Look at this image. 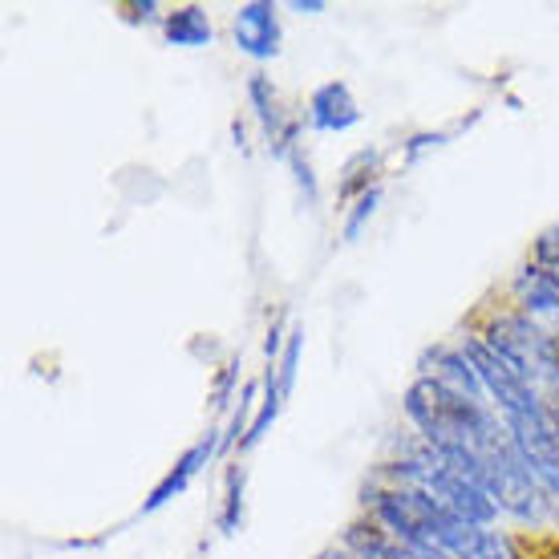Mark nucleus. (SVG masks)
<instances>
[{
    "mask_svg": "<svg viewBox=\"0 0 559 559\" xmlns=\"http://www.w3.org/2000/svg\"><path fill=\"white\" fill-rule=\"evenodd\" d=\"M402 414L426 447L447 454L459 471H466L487 490L495 507L503 511V519L519 523L523 532L556 527L532 466L523 462L515 438L490 402L462 397V393L447 390L430 378H414L406 385V397H402Z\"/></svg>",
    "mask_w": 559,
    "mask_h": 559,
    "instance_id": "obj_1",
    "label": "nucleus"
},
{
    "mask_svg": "<svg viewBox=\"0 0 559 559\" xmlns=\"http://www.w3.org/2000/svg\"><path fill=\"white\" fill-rule=\"evenodd\" d=\"M459 345L475 361L478 378L487 385L490 406L511 430L523 462L532 466L535 483H539L547 507H551V523L559 527V414L551 409V402H547V393L539 385L519 378L515 369L499 361L471 329H466Z\"/></svg>",
    "mask_w": 559,
    "mask_h": 559,
    "instance_id": "obj_2",
    "label": "nucleus"
},
{
    "mask_svg": "<svg viewBox=\"0 0 559 559\" xmlns=\"http://www.w3.org/2000/svg\"><path fill=\"white\" fill-rule=\"evenodd\" d=\"M365 515L390 535H397V539L442 551L447 559H523L515 539L503 527L466 523L442 503H433L430 495L393 487V483H381V478H373L369 490H365Z\"/></svg>",
    "mask_w": 559,
    "mask_h": 559,
    "instance_id": "obj_3",
    "label": "nucleus"
},
{
    "mask_svg": "<svg viewBox=\"0 0 559 559\" xmlns=\"http://www.w3.org/2000/svg\"><path fill=\"white\" fill-rule=\"evenodd\" d=\"M471 333L487 345L499 361H507L523 381H532L547 390L559 378V341L544 333L535 321H527L519 308L503 305H483L471 317Z\"/></svg>",
    "mask_w": 559,
    "mask_h": 559,
    "instance_id": "obj_4",
    "label": "nucleus"
},
{
    "mask_svg": "<svg viewBox=\"0 0 559 559\" xmlns=\"http://www.w3.org/2000/svg\"><path fill=\"white\" fill-rule=\"evenodd\" d=\"M503 300L559 341V284L539 264H519L503 284Z\"/></svg>",
    "mask_w": 559,
    "mask_h": 559,
    "instance_id": "obj_5",
    "label": "nucleus"
},
{
    "mask_svg": "<svg viewBox=\"0 0 559 559\" xmlns=\"http://www.w3.org/2000/svg\"><path fill=\"white\" fill-rule=\"evenodd\" d=\"M231 37H236V49L252 61H276L280 49H284V25H280V9L272 0H248L239 4L236 16H231Z\"/></svg>",
    "mask_w": 559,
    "mask_h": 559,
    "instance_id": "obj_6",
    "label": "nucleus"
},
{
    "mask_svg": "<svg viewBox=\"0 0 559 559\" xmlns=\"http://www.w3.org/2000/svg\"><path fill=\"white\" fill-rule=\"evenodd\" d=\"M418 378H430L438 385H447V390L462 393V397H475V402H490L487 397V385L478 378L475 361L466 357L459 341H438L430 349H421L418 357Z\"/></svg>",
    "mask_w": 559,
    "mask_h": 559,
    "instance_id": "obj_7",
    "label": "nucleus"
},
{
    "mask_svg": "<svg viewBox=\"0 0 559 559\" xmlns=\"http://www.w3.org/2000/svg\"><path fill=\"white\" fill-rule=\"evenodd\" d=\"M361 118H365L361 102L353 98L349 82H341V78L317 85L305 102V122H308V130H317V134H345V130H353Z\"/></svg>",
    "mask_w": 559,
    "mask_h": 559,
    "instance_id": "obj_8",
    "label": "nucleus"
},
{
    "mask_svg": "<svg viewBox=\"0 0 559 559\" xmlns=\"http://www.w3.org/2000/svg\"><path fill=\"white\" fill-rule=\"evenodd\" d=\"M341 547L353 551V559H447L442 551H430V547H414L406 539L390 535L385 527H378L369 515L353 519L345 535H341Z\"/></svg>",
    "mask_w": 559,
    "mask_h": 559,
    "instance_id": "obj_9",
    "label": "nucleus"
},
{
    "mask_svg": "<svg viewBox=\"0 0 559 559\" xmlns=\"http://www.w3.org/2000/svg\"><path fill=\"white\" fill-rule=\"evenodd\" d=\"M215 450H219V433H207V438H199L195 447L187 450V454H182V459L170 466L167 475H163V483L151 490V499L142 503V515H154V511H163L170 499H179L182 490L191 487V478H195L199 471H203V466L211 462V454H215Z\"/></svg>",
    "mask_w": 559,
    "mask_h": 559,
    "instance_id": "obj_10",
    "label": "nucleus"
},
{
    "mask_svg": "<svg viewBox=\"0 0 559 559\" xmlns=\"http://www.w3.org/2000/svg\"><path fill=\"white\" fill-rule=\"evenodd\" d=\"M163 37L175 49H203L215 41V25H211V13L203 4H179L163 21Z\"/></svg>",
    "mask_w": 559,
    "mask_h": 559,
    "instance_id": "obj_11",
    "label": "nucleus"
},
{
    "mask_svg": "<svg viewBox=\"0 0 559 559\" xmlns=\"http://www.w3.org/2000/svg\"><path fill=\"white\" fill-rule=\"evenodd\" d=\"M381 199H385V191H381V182H373L369 191H361V195L353 199V207L345 211V227H341V236L349 239V243H353V239H357V236H361L365 224H369V219L378 215Z\"/></svg>",
    "mask_w": 559,
    "mask_h": 559,
    "instance_id": "obj_12",
    "label": "nucleus"
},
{
    "mask_svg": "<svg viewBox=\"0 0 559 559\" xmlns=\"http://www.w3.org/2000/svg\"><path fill=\"white\" fill-rule=\"evenodd\" d=\"M280 163L293 170V182L300 187V195H305V203L312 207L317 199H321V187H317V175H312V163H308V154H305V142L300 146H293L288 154H280Z\"/></svg>",
    "mask_w": 559,
    "mask_h": 559,
    "instance_id": "obj_13",
    "label": "nucleus"
},
{
    "mask_svg": "<svg viewBox=\"0 0 559 559\" xmlns=\"http://www.w3.org/2000/svg\"><path fill=\"white\" fill-rule=\"evenodd\" d=\"M532 264H539L547 272V276L556 280L559 284V224H551V227H544L539 236H535V243H532V255H527Z\"/></svg>",
    "mask_w": 559,
    "mask_h": 559,
    "instance_id": "obj_14",
    "label": "nucleus"
},
{
    "mask_svg": "<svg viewBox=\"0 0 559 559\" xmlns=\"http://www.w3.org/2000/svg\"><path fill=\"white\" fill-rule=\"evenodd\" d=\"M239 495H243V475H236V471H231V475H227L224 519H219V532H224V535H231L239 527V511H243V499H239Z\"/></svg>",
    "mask_w": 559,
    "mask_h": 559,
    "instance_id": "obj_15",
    "label": "nucleus"
},
{
    "mask_svg": "<svg viewBox=\"0 0 559 559\" xmlns=\"http://www.w3.org/2000/svg\"><path fill=\"white\" fill-rule=\"evenodd\" d=\"M324 9H329L324 0H293V4H288V13H300V16H317V13H324Z\"/></svg>",
    "mask_w": 559,
    "mask_h": 559,
    "instance_id": "obj_16",
    "label": "nucleus"
},
{
    "mask_svg": "<svg viewBox=\"0 0 559 559\" xmlns=\"http://www.w3.org/2000/svg\"><path fill=\"white\" fill-rule=\"evenodd\" d=\"M547 402H551V409H556V414H559V378L556 381H551V385H547Z\"/></svg>",
    "mask_w": 559,
    "mask_h": 559,
    "instance_id": "obj_17",
    "label": "nucleus"
}]
</instances>
